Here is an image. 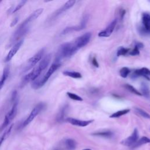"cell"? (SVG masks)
Masks as SVG:
<instances>
[{
    "instance_id": "5b68a950",
    "label": "cell",
    "mask_w": 150,
    "mask_h": 150,
    "mask_svg": "<svg viewBox=\"0 0 150 150\" xmlns=\"http://www.w3.org/2000/svg\"><path fill=\"white\" fill-rule=\"evenodd\" d=\"M60 66V63L54 62L49 67L47 72L43 76V77L39 80H36L32 82V87L34 89H39L42 87L47 82L50 76L54 73V72Z\"/></svg>"
},
{
    "instance_id": "d590c367",
    "label": "cell",
    "mask_w": 150,
    "mask_h": 150,
    "mask_svg": "<svg viewBox=\"0 0 150 150\" xmlns=\"http://www.w3.org/2000/svg\"><path fill=\"white\" fill-rule=\"evenodd\" d=\"M83 150H91L90 149H83Z\"/></svg>"
},
{
    "instance_id": "cb8c5ba5",
    "label": "cell",
    "mask_w": 150,
    "mask_h": 150,
    "mask_svg": "<svg viewBox=\"0 0 150 150\" xmlns=\"http://www.w3.org/2000/svg\"><path fill=\"white\" fill-rule=\"evenodd\" d=\"M93 135L95 136H99V137H107L109 138L111 137L112 135V133L110 131H101V132H98L96 133L92 134Z\"/></svg>"
},
{
    "instance_id": "ba28073f",
    "label": "cell",
    "mask_w": 150,
    "mask_h": 150,
    "mask_svg": "<svg viewBox=\"0 0 150 150\" xmlns=\"http://www.w3.org/2000/svg\"><path fill=\"white\" fill-rule=\"evenodd\" d=\"M91 37V34L90 32H87L84 34L81 35L80 36L77 38L73 42V43L76 48L79 50L86 45L90 41Z\"/></svg>"
},
{
    "instance_id": "ac0fdd59",
    "label": "cell",
    "mask_w": 150,
    "mask_h": 150,
    "mask_svg": "<svg viewBox=\"0 0 150 150\" xmlns=\"http://www.w3.org/2000/svg\"><path fill=\"white\" fill-rule=\"evenodd\" d=\"M134 76H144L148 78L150 76V70L146 67H143L138 70H136L134 71Z\"/></svg>"
},
{
    "instance_id": "2e32d148",
    "label": "cell",
    "mask_w": 150,
    "mask_h": 150,
    "mask_svg": "<svg viewBox=\"0 0 150 150\" xmlns=\"http://www.w3.org/2000/svg\"><path fill=\"white\" fill-rule=\"evenodd\" d=\"M64 148L66 150H74L76 149L77 144L76 142L71 138L66 139L63 142Z\"/></svg>"
},
{
    "instance_id": "7c38bea8",
    "label": "cell",
    "mask_w": 150,
    "mask_h": 150,
    "mask_svg": "<svg viewBox=\"0 0 150 150\" xmlns=\"http://www.w3.org/2000/svg\"><path fill=\"white\" fill-rule=\"evenodd\" d=\"M117 21L116 19H114L104 30H103L98 33V36L105 38V37H108L109 36H110L115 28V26L117 25Z\"/></svg>"
},
{
    "instance_id": "836d02e7",
    "label": "cell",
    "mask_w": 150,
    "mask_h": 150,
    "mask_svg": "<svg viewBox=\"0 0 150 150\" xmlns=\"http://www.w3.org/2000/svg\"><path fill=\"white\" fill-rule=\"evenodd\" d=\"M18 21V17H16L14 19H13V21L11 22V27H13L14 26V25H15L17 22Z\"/></svg>"
},
{
    "instance_id": "ffe728a7",
    "label": "cell",
    "mask_w": 150,
    "mask_h": 150,
    "mask_svg": "<svg viewBox=\"0 0 150 150\" xmlns=\"http://www.w3.org/2000/svg\"><path fill=\"white\" fill-rule=\"evenodd\" d=\"M149 143H150V138H149L146 137H142L139 139H138L136 142V143L133 146H132V147L133 148H135L140 146L142 145H144L146 144H149Z\"/></svg>"
},
{
    "instance_id": "277c9868",
    "label": "cell",
    "mask_w": 150,
    "mask_h": 150,
    "mask_svg": "<svg viewBox=\"0 0 150 150\" xmlns=\"http://www.w3.org/2000/svg\"><path fill=\"white\" fill-rule=\"evenodd\" d=\"M77 50L73 43H65L62 44L57 50L54 62L60 63L63 59L71 57Z\"/></svg>"
},
{
    "instance_id": "30bf717a",
    "label": "cell",
    "mask_w": 150,
    "mask_h": 150,
    "mask_svg": "<svg viewBox=\"0 0 150 150\" xmlns=\"http://www.w3.org/2000/svg\"><path fill=\"white\" fill-rule=\"evenodd\" d=\"M74 3H75V1H73V0L67 1L62 7H60L59 9H58L57 11H56L54 13H53L50 20L52 21V20L56 19L57 16H59L62 13L66 11L67 9H70L71 7H72L73 6V5L74 4Z\"/></svg>"
},
{
    "instance_id": "e575fe53",
    "label": "cell",
    "mask_w": 150,
    "mask_h": 150,
    "mask_svg": "<svg viewBox=\"0 0 150 150\" xmlns=\"http://www.w3.org/2000/svg\"><path fill=\"white\" fill-rule=\"evenodd\" d=\"M92 64H93V66H94L95 67H98V63H97V60H96V59L95 58V57H94V58H93V59H92Z\"/></svg>"
},
{
    "instance_id": "7402d4cb",
    "label": "cell",
    "mask_w": 150,
    "mask_h": 150,
    "mask_svg": "<svg viewBox=\"0 0 150 150\" xmlns=\"http://www.w3.org/2000/svg\"><path fill=\"white\" fill-rule=\"evenodd\" d=\"M63 74L66 76H69L74 79H79L81 77V74L77 71H64L63 72Z\"/></svg>"
},
{
    "instance_id": "603a6c76",
    "label": "cell",
    "mask_w": 150,
    "mask_h": 150,
    "mask_svg": "<svg viewBox=\"0 0 150 150\" xmlns=\"http://www.w3.org/2000/svg\"><path fill=\"white\" fill-rule=\"evenodd\" d=\"M129 111H130L129 109H124V110H120V111H118L115 112L113 114H112L110 116V118H118L122 115H124L128 113L129 112Z\"/></svg>"
},
{
    "instance_id": "9a60e30c",
    "label": "cell",
    "mask_w": 150,
    "mask_h": 150,
    "mask_svg": "<svg viewBox=\"0 0 150 150\" xmlns=\"http://www.w3.org/2000/svg\"><path fill=\"white\" fill-rule=\"evenodd\" d=\"M10 72V68L9 65H6L3 70V73L2 74L1 79L0 80V90L2 89V88L4 87L6 80H7Z\"/></svg>"
},
{
    "instance_id": "d6986e66",
    "label": "cell",
    "mask_w": 150,
    "mask_h": 150,
    "mask_svg": "<svg viewBox=\"0 0 150 150\" xmlns=\"http://www.w3.org/2000/svg\"><path fill=\"white\" fill-rule=\"evenodd\" d=\"M88 16L87 15H84L81 19L80 23L78 26H73L74 31H79V30H81L84 29L86 26V25H87V23L88 21Z\"/></svg>"
},
{
    "instance_id": "83f0119b",
    "label": "cell",
    "mask_w": 150,
    "mask_h": 150,
    "mask_svg": "<svg viewBox=\"0 0 150 150\" xmlns=\"http://www.w3.org/2000/svg\"><path fill=\"white\" fill-rule=\"evenodd\" d=\"M125 88H126L128 91H130L131 93H134V94H135L139 95V96H141V95H142L137 89H135L133 86H131V85H129V84H126V85L125 86Z\"/></svg>"
},
{
    "instance_id": "7a4b0ae2",
    "label": "cell",
    "mask_w": 150,
    "mask_h": 150,
    "mask_svg": "<svg viewBox=\"0 0 150 150\" xmlns=\"http://www.w3.org/2000/svg\"><path fill=\"white\" fill-rule=\"evenodd\" d=\"M52 58L51 54H48L44 56L42 60L40 62L39 64L35 67L28 74H26L22 79L21 84V87H23L27 83L29 82H33L36 80V79L39 76L42 71L45 70L49 65Z\"/></svg>"
},
{
    "instance_id": "8fae6325",
    "label": "cell",
    "mask_w": 150,
    "mask_h": 150,
    "mask_svg": "<svg viewBox=\"0 0 150 150\" xmlns=\"http://www.w3.org/2000/svg\"><path fill=\"white\" fill-rule=\"evenodd\" d=\"M23 43V40L21 39L19 41H18V42H16L15 44L13 45L11 49V50L7 54L6 57L5 58V60H4L5 62H8L13 58V57L16 54L17 52L19 50V49L21 47V46L22 45Z\"/></svg>"
},
{
    "instance_id": "484cf974",
    "label": "cell",
    "mask_w": 150,
    "mask_h": 150,
    "mask_svg": "<svg viewBox=\"0 0 150 150\" xmlns=\"http://www.w3.org/2000/svg\"><path fill=\"white\" fill-rule=\"evenodd\" d=\"M141 90L142 91V95L143 94L144 96L148 97L149 94V88L148 87V86L146 85V84L145 83H142L141 84Z\"/></svg>"
},
{
    "instance_id": "9c48e42d",
    "label": "cell",
    "mask_w": 150,
    "mask_h": 150,
    "mask_svg": "<svg viewBox=\"0 0 150 150\" xmlns=\"http://www.w3.org/2000/svg\"><path fill=\"white\" fill-rule=\"evenodd\" d=\"M138 137H139V135H138V129L137 128H135L132 134L129 137L123 139L121 142V144L126 146H133L138 141Z\"/></svg>"
},
{
    "instance_id": "6da1fadb",
    "label": "cell",
    "mask_w": 150,
    "mask_h": 150,
    "mask_svg": "<svg viewBox=\"0 0 150 150\" xmlns=\"http://www.w3.org/2000/svg\"><path fill=\"white\" fill-rule=\"evenodd\" d=\"M43 11V8H39L35 10L18 26L11 37L9 44L10 46L19 41L20 39L28 33L31 23L36 20L42 14Z\"/></svg>"
},
{
    "instance_id": "d4e9b609",
    "label": "cell",
    "mask_w": 150,
    "mask_h": 150,
    "mask_svg": "<svg viewBox=\"0 0 150 150\" xmlns=\"http://www.w3.org/2000/svg\"><path fill=\"white\" fill-rule=\"evenodd\" d=\"M135 111L139 115H140L141 117L145 118H148V119H150V115L146 112L145 111H144V110L140 108H135Z\"/></svg>"
},
{
    "instance_id": "8992f818",
    "label": "cell",
    "mask_w": 150,
    "mask_h": 150,
    "mask_svg": "<svg viewBox=\"0 0 150 150\" xmlns=\"http://www.w3.org/2000/svg\"><path fill=\"white\" fill-rule=\"evenodd\" d=\"M45 52V49L44 48L40 49L38 53H36L34 56L30 57L27 62L25 67H23V71L26 72L32 68H33L40 60H42L44 53Z\"/></svg>"
},
{
    "instance_id": "f1b7e54d",
    "label": "cell",
    "mask_w": 150,
    "mask_h": 150,
    "mask_svg": "<svg viewBox=\"0 0 150 150\" xmlns=\"http://www.w3.org/2000/svg\"><path fill=\"white\" fill-rule=\"evenodd\" d=\"M67 95L71 100H76V101H82L83 100V99L81 97H80L79 96H78V95L74 94V93H70V92H67Z\"/></svg>"
},
{
    "instance_id": "1f68e13d",
    "label": "cell",
    "mask_w": 150,
    "mask_h": 150,
    "mask_svg": "<svg viewBox=\"0 0 150 150\" xmlns=\"http://www.w3.org/2000/svg\"><path fill=\"white\" fill-rule=\"evenodd\" d=\"M139 48L137 45H135L134 49L131 52H129V54L132 55V56L138 55L139 53Z\"/></svg>"
},
{
    "instance_id": "d6a6232c",
    "label": "cell",
    "mask_w": 150,
    "mask_h": 150,
    "mask_svg": "<svg viewBox=\"0 0 150 150\" xmlns=\"http://www.w3.org/2000/svg\"><path fill=\"white\" fill-rule=\"evenodd\" d=\"M139 32L141 33H142V35H150V29L149 30H145L142 27L139 28Z\"/></svg>"
},
{
    "instance_id": "52a82bcc",
    "label": "cell",
    "mask_w": 150,
    "mask_h": 150,
    "mask_svg": "<svg viewBox=\"0 0 150 150\" xmlns=\"http://www.w3.org/2000/svg\"><path fill=\"white\" fill-rule=\"evenodd\" d=\"M46 107V104L44 103H39L31 111L30 113L28 115V117L26 118V120L23 122L22 127H25L28 124H29Z\"/></svg>"
},
{
    "instance_id": "f546056e",
    "label": "cell",
    "mask_w": 150,
    "mask_h": 150,
    "mask_svg": "<svg viewBox=\"0 0 150 150\" xmlns=\"http://www.w3.org/2000/svg\"><path fill=\"white\" fill-rule=\"evenodd\" d=\"M129 51V49L127 48H125L123 47H121L120 48L118 49L117 52V56H122L126 54Z\"/></svg>"
},
{
    "instance_id": "44dd1931",
    "label": "cell",
    "mask_w": 150,
    "mask_h": 150,
    "mask_svg": "<svg viewBox=\"0 0 150 150\" xmlns=\"http://www.w3.org/2000/svg\"><path fill=\"white\" fill-rule=\"evenodd\" d=\"M13 124H12V125H11L10 126H9V127L8 128V129H6V130H5V131L4 132V134L2 135V136L1 137V138H0V147H1V145L2 144V143H3V142L8 137V136L10 135V134H11V131H12V128H13Z\"/></svg>"
},
{
    "instance_id": "3957f363",
    "label": "cell",
    "mask_w": 150,
    "mask_h": 150,
    "mask_svg": "<svg viewBox=\"0 0 150 150\" xmlns=\"http://www.w3.org/2000/svg\"><path fill=\"white\" fill-rule=\"evenodd\" d=\"M11 103L12 107L11 110L6 114L4 121L2 125L0 126V132L3 131L6 127H8L16 115L18 105V95L16 91H13L12 94Z\"/></svg>"
},
{
    "instance_id": "4fadbf2b",
    "label": "cell",
    "mask_w": 150,
    "mask_h": 150,
    "mask_svg": "<svg viewBox=\"0 0 150 150\" xmlns=\"http://www.w3.org/2000/svg\"><path fill=\"white\" fill-rule=\"evenodd\" d=\"M67 122L70 123L71 124L73 125H76V126H79V127H86L88 125L90 124H91L93 120H87V121H84V120H80L73 118H67L65 120Z\"/></svg>"
},
{
    "instance_id": "e0dca14e",
    "label": "cell",
    "mask_w": 150,
    "mask_h": 150,
    "mask_svg": "<svg viewBox=\"0 0 150 150\" xmlns=\"http://www.w3.org/2000/svg\"><path fill=\"white\" fill-rule=\"evenodd\" d=\"M68 105H64L63 107H62L60 111H59L57 117H56V120L58 122H62L64 120V118L66 114V112L68 110Z\"/></svg>"
},
{
    "instance_id": "4dcf8cb0",
    "label": "cell",
    "mask_w": 150,
    "mask_h": 150,
    "mask_svg": "<svg viewBox=\"0 0 150 150\" xmlns=\"http://www.w3.org/2000/svg\"><path fill=\"white\" fill-rule=\"evenodd\" d=\"M26 2V1H21L17 5H16V6L15 8H13V9H12V13H15V12H16L18 11H19L24 5H25V4Z\"/></svg>"
},
{
    "instance_id": "5bb4252c",
    "label": "cell",
    "mask_w": 150,
    "mask_h": 150,
    "mask_svg": "<svg viewBox=\"0 0 150 150\" xmlns=\"http://www.w3.org/2000/svg\"><path fill=\"white\" fill-rule=\"evenodd\" d=\"M142 22L143 27H142L145 30H149L150 29V14L147 12L142 13Z\"/></svg>"
},
{
    "instance_id": "4316f807",
    "label": "cell",
    "mask_w": 150,
    "mask_h": 150,
    "mask_svg": "<svg viewBox=\"0 0 150 150\" xmlns=\"http://www.w3.org/2000/svg\"><path fill=\"white\" fill-rule=\"evenodd\" d=\"M129 72H130L129 69L127 67H124L121 68V70H120V76L123 78L127 77L128 76V74L129 73Z\"/></svg>"
},
{
    "instance_id": "8d00e7d4",
    "label": "cell",
    "mask_w": 150,
    "mask_h": 150,
    "mask_svg": "<svg viewBox=\"0 0 150 150\" xmlns=\"http://www.w3.org/2000/svg\"><path fill=\"white\" fill-rule=\"evenodd\" d=\"M1 1H0V3H1Z\"/></svg>"
}]
</instances>
